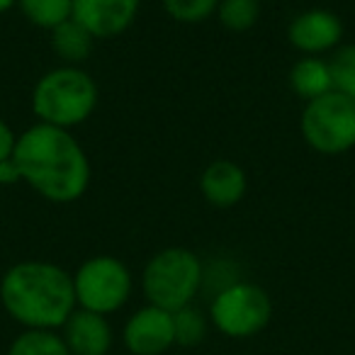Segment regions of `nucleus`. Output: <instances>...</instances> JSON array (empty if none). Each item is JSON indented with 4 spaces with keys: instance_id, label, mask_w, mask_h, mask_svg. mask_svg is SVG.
Instances as JSON below:
<instances>
[{
    "instance_id": "obj_1",
    "label": "nucleus",
    "mask_w": 355,
    "mask_h": 355,
    "mask_svg": "<svg viewBox=\"0 0 355 355\" xmlns=\"http://www.w3.org/2000/svg\"><path fill=\"white\" fill-rule=\"evenodd\" d=\"M12 161L22 180L49 202H76L90 185V161L69 129L37 122L17 137Z\"/></svg>"
},
{
    "instance_id": "obj_2",
    "label": "nucleus",
    "mask_w": 355,
    "mask_h": 355,
    "mask_svg": "<svg viewBox=\"0 0 355 355\" xmlns=\"http://www.w3.org/2000/svg\"><path fill=\"white\" fill-rule=\"evenodd\" d=\"M3 309L25 329L56 331L76 304L73 275L49 261H22L0 280Z\"/></svg>"
},
{
    "instance_id": "obj_3",
    "label": "nucleus",
    "mask_w": 355,
    "mask_h": 355,
    "mask_svg": "<svg viewBox=\"0 0 355 355\" xmlns=\"http://www.w3.org/2000/svg\"><path fill=\"white\" fill-rule=\"evenodd\" d=\"M98 83L78 66H59L37 80L32 112L42 124L71 129L83 124L98 107Z\"/></svg>"
},
{
    "instance_id": "obj_4",
    "label": "nucleus",
    "mask_w": 355,
    "mask_h": 355,
    "mask_svg": "<svg viewBox=\"0 0 355 355\" xmlns=\"http://www.w3.org/2000/svg\"><path fill=\"white\" fill-rule=\"evenodd\" d=\"M205 280V268L198 253L183 246L158 251L146 263L141 287L148 304L166 311H178L193 304Z\"/></svg>"
},
{
    "instance_id": "obj_5",
    "label": "nucleus",
    "mask_w": 355,
    "mask_h": 355,
    "mask_svg": "<svg viewBox=\"0 0 355 355\" xmlns=\"http://www.w3.org/2000/svg\"><path fill=\"white\" fill-rule=\"evenodd\" d=\"M302 137L324 156L355 148V100L336 90L309 100L302 112Z\"/></svg>"
},
{
    "instance_id": "obj_6",
    "label": "nucleus",
    "mask_w": 355,
    "mask_h": 355,
    "mask_svg": "<svg viewBox=\"0 0 355 355\" xmlns=\"http://www.w3.org/2000/svg\"><path fill=\"white\" fill-rule=\"evenodd\" d=\"M132 272L114 256H93L76 270V304L95 314H112L127 304L132 295Z\"/></svg>"
},
{
    "instance_id": "obj_7",
    "label": "nucleus",
    "mask_w": 355,
    "mask_h": 355,
    "mask_svg": "<svg viewBox=\"0 0 355 355\" xmlns=\"http://www.w3.org/2000/svg\"><path fill=\"white\" fill-rule=\"evenodd\" d=\"M272 316V302L253 282H232L222 287L209 306V319L229 338H251L261 334Z\"/></svg>"
},
{
    "instance_id": "obj_8",
    "label": "nucleus",
    "mask_w": 355,
    "mask_h": 355,
    "mask_svg": "<svg viewBox=\"0 0 355 355\" xmlns=\"http://www.w3.org/2000/svg\"><path fill=\"white\" fill-rule=\"evenodd\" d=\"M124 345L132 355H161L171 345H175L173 336V314L146 304L144 309L134 311L127 319L122 331Z\"/></svg>"
},
{
    "instance_id": "obj_9",
    "label": "nucleus",
    "mask_w": 355,
    "mask_h": 355,
    "mask_svg": "<svg viewBox=\"0 0 355 355\" xmlns=\"http://www.w3.org/2000/svg\"><path fill=\"white\" fill-rule=\"evenodd\" d=\"M287 40L295 49H300L306 56L326 54V51H334L340 46L343 22L336 12L324 10V8H311V10L300 12L290 22Z\"/></svg>"
},
{
    "instance_id": "obj_10",
    "label": "nucleus",
    "mask_w": 355,
    "mask_h": 355,
    "mask_svg": "<svg viewBox=\"0 0 355 355\" xmlns=\"http://www.w3.org/2000/svg\"><path fill=\"white\" fill-rule=\"evenodd\" d=\"M141 0H73V20L95 40H114L134 25Z\"/></svg>"
},
{
    "instance_id": "obj_11",
    "label": "nucleus",
    "mask_w": 355,
    "mask_h": 355,
    "mask_svg": "<svg viewBox=\"0 0 355 355\" xmlns=\"http://www.w3.org/2000/svg\"><path fill=\"white\" fill-rule=\"evenodd\" d=\"M61 338L71 355H107L114 336L107 316L76 306L61 326Z\"/></svg>"
},
{
    "instance_id": "obj_12",
    "label": "nucleus",
    "mask_w": 355,
    "mask_h": 355,
    "mask_svg": "<svg viewBox=\"0 0 355 355\" xmlns=\"http://www.w3.org/2000/svg\"><path fill=\"white\" fill-rule=\"evenodd\" d=\"M246 188L248 180L243 168L234 161H227V158L212 161L202 171V178H200L202 198L217 209H229L234 205H239L243 200V195H246Z\"/></svg>"
},
{
    "instance_id": "obj_13",
    "label": "nucleus",
    "mask_w": 355,
    "mask_h": 355,
    "mask_svg": "<svg viewBox=\"0 0 355 355\" xmlns=\"http://www.w3.org/2000/svg\"><path fill=\"white\" fill-rule=\"evenodd\" d=\"M290 88L302 100H306V103L331 93L334 83H331L329 61L319 59V56H304V59H300L290 69Z\"/></svg>"
},
{
    "instance_id": "obj_14",
    "label": "nucleus",
    "mask_w": 355,
    "mask_h": 355,
    "mask_svg": "<svg viewBox=\"0 0 355 355\" xmlns=\"http://www.w3.org/2000/svg\"><path fill=\"white\" fill-rule=\"evenodd\" d=\"M93 42L95 37L73 17L51 30V49L61 61H66V66H78L80 61L88 59Z\"/></svg>"
},
{
    "instance_id": "obj_15",
    "label": "nucleus",
    "mask_w": 355,
    "mask_h": 355,
    "mask_svg": "<svg viewBox=\"0 0 355 355\" xmlns=\"http://www.w3.org/2000/svg\"><path fill=\"white\" fill-rule=\"evenodd\" d=\"M22 15L42 30H54L73 17V0H17Z\"/></svg>"
},
{
    "instance_id": "obj_16",
    "label": "nucleus",
    "mask_w": 355,
    "mask_h": 355,
    "mask_svg": "<svg viewBox=\"0 0 355 355\" xmlns=\"http://www.w3.org/2000/svg\"><path fill=\"white\" fill-rule=\"evenodd\" d=\"M8 355H71L56 331L25 329L8 348Z\"/></svg>"
},
{
    "instance_id": "obj_17",
    "label": "nucleus",
    "mask_w": 355,
    "mask_h": 355,
    "mask_svg": "<svg viewBox=\"0 0 355 355\" xmlns=\"http://www.w3.org/2000/svg\"><path fill=\"white\" fill-rule=\"evenodd\" d=\"M173 314V336L175 343L183 348H193L200 345L207 336V319L200 309H195L193 304L183 306V309L171 311Z\"/></svg>"
},
{
    "instance_id": "obj_18",
    "label": "nucleus",
    "mask_w": 355,
    "mask_h": 355,
    "mask_svg": "<svg viewBox=\"0 0 355 355\" xmlns=\"http://www.w3.org/2000/svg\"><path fill=\"white\" fill-rule=\"evenodd\" d=\"M261 15V0H219L217 17L229 32H248Z\"/></svg>"
},
{
    "instance_id": "obj_19",
    "label": "nucleus",
    "mask_w": 355,
    "mask_h": 355,
    "mask_svg": "<svg viewBox=\"0 0 355 355\" xmlns=\"http://www.w3.org/2000/svg\"><path fill=\"white\" fill-rule=\"evenodd\" d=\"M329 71L336 93L355 100V44L338 46L329 59Z\"/></svg>"
},
{
    "instance_id": "obj_20",
    "label": "nucleus",
    "mask_w": 355,
    "mask_h": 355,
    "mask_svg": "<svg viewBox=\"0 0 355 355\" xmlns=\"http://www.w3.org/2000/svg\"><path fill=\"white\" fill-rule=\"evenodd\" d=\"M163 8L175 22L200 25L217 12L219 0H163Z\"/></svg>"
},
{
    "instance_id": "obj_21",
    "label": "nucleus",
    "mask_w": 355,
    "mask_h": 355,
    "mask_svg": "<svg viewBox=\"0 0 355 355\" xmlns=\"http://www.w3.org/2000/svg\"><path fill=\"white\" fill-rule=\"evenodd\" d=\"M15 144H17V137L15 132L10 129V124L6 119H0V163L12 158L15 153Z\"/></svg>"
},
{
    "instance_id": "obj_22",
    "label": "nucleus",
    "mask_w": 355,
    "mask_h": 355,
    "mask_svg": "<svg viewBox=\"0 0 355 355\" xmlns=\"http://www.w3.org/2000/svg\"><path fill=\"white\" fill-rule=\"evenodd\" d=\"M20 168L12 158L0 163V185H12V183H20Z\"/></svg>"
},
{
    "instance_id": "obj_23",
    "label": "nucleus",
    "mask_w": 355,
    "mask_h": 355,
    "mask_svg": "<svg viewBox=\"0 0 355 355\" xmlns=\"http://www.w3.org/2000/svg\"><path fill=\"white\" fill-rule=\"evenodd\" d=\"M17 6V0H0V15L3 12H8L10 8H15Z\"/></svg>"
}]
</instances>
